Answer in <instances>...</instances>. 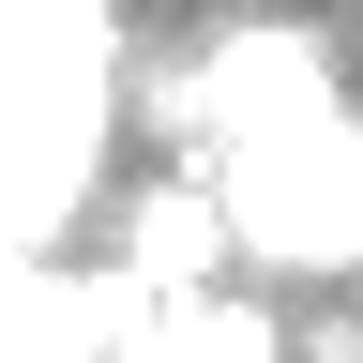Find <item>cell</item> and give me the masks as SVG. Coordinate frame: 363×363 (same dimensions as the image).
<instances>
[{"instance_id":"6da1fadb","label":"cell","mask_w":363,"mask_h":363,"mask_svg":"<svg viewBox=\"0 0 363 363\" xmlns=\"http://www.w3.org/2000/svg\"><path fill=\"white\" fill-rule=\"evenodd\" d=\"M212 91H227V152L197 182H212V212H227V257L333 272V288H348V272H363V121H348L333 61H318L288 16H257L212 61Z\"/></svg>"},{"instance_id":"3957f363","label":"cell","mask_w":363,"mask_h":363,"mask_svg":"<svg viewBox=\"0 0 363 363\" xmlns=\"http://www.w3.org/2000/svg\"><path fill=\"white\" fill-rule=\"evenodd\" d=\"M288 363H363V318L333 303V318H303V333H288Z\"/></svg>"},{"instance_id":"7a4b0ae2","label":"cell","mask_w":363,"mask_h":363,"mask_svg":"<svg viewBox=\"0 0 363 363\" xmlns=\"http://www.w3.org/2000/svg\"><path fill=\"white\" fill-rule=\"evenodd\" d=\"M106 348L121 363H288V318H272V303H242V288H227V272H212V288H152V303H106Z\"/></svg>"}]
</instances>
